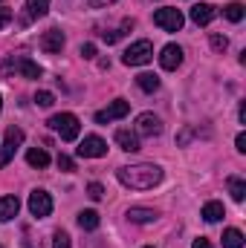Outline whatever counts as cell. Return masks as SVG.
I'll use <instances>...</instances> for the list:
<instances>
[{
	"mask_svg": "<svg viewBox=\"0 0 246 248\" xmlns=\"http://www.w3.org/2000/svg\"><path fill=\"white\" fill-rule=\"evenodd\" d=\"M116 179L130 190H151L162 182V168L159 165H127L116 170Z\"/></svg>",
	"mask_w": 246,
	"mask_h": 248,
	"instance_id": "6da1fadb",
	"label": "cell"
},
{
	"mask_svg": "<svg viewBox=\"0 0 246 248\" xmlns=\"http://www.w3.org/2000/svg\"><path fill=\"white\" fill-rule=\"evenodd\" d=\"M47 124L61 136L64 141H75V139H78V133H81V124H78V119H75L72 113H55Z\"/></svg>",
	"mask_w": 246,
	"mask_h": 248,
	"instance_id": "7a4b0ae2",
	"label": "cell"
},
{
	"mask_svg": "<svg viewBox=\"0 0 246 248\" xmlns=\"http://www.w3.org/2000/svg\"><path fill=\"white\" fill-rule=\"evenodd\" d=\"M151 58H154V46H151V41H136V44H130V46L124 49L122 63L124 66H145Z\"/></svg>",
	"mask_w": 246,
	"mask_h": 248,
	"instance_id": "3957f363",
	"label": "cell"
},
{
	"mask_svg": "<svg viewBox=\"0 0 246 248\" xmlns=\"http://www.w3.org/2000/svg\"><path fill=\"white\" fill-rule=\"evenodd\" d=\"M154 23H157L159 29H165V32H180L183 23H185V17H183L180 9L165 6V9H157V12H154Z\"/></svg>",
	"mask_w": 246,
	"mask_h": 248,
	"instance_id": "277c9868",
	"label": "cell"
},
{
	"mask_svg": "<svg viewBox=\"0 0 246 248\" xmlns=\"http://www.w3.org/2000/svg\"><path fill=\"white\" fill-rule=\"evenodd\" d=\"M20 144H23V130L20 127H9L6 139H3V147H0V168H6L15 159V153H18Z\"/></svg>",
	"mask_w": 246,
	"mask_h": 248,
	"instance_id": "5b68a950",
	"label": "cell"
},
{
	"mask_svg": "<svg viewBox=\"0 0 246 248\" xmlns=\"http://www.w3.org/2000/svg\"><path fill=\"white\" fill-rule=\"evenodd\" d=\"M6 72H18V75H23V78H29V81H38V78L44 75V69H41L35 61H29L26 55L9 58V61H6Z\"/></svg>",
	"mask_w": 246,
	"mask_h": 248,
	"instance_id": "8992f818",
	"label": "cell"
},
{
	"mask_svg": "<svg viewBox=\"0 0 246 248\" xmlns=\"http://www.w3.org/2000/svg\"><path fill=\"white\" fill-rule=\"evenodd\" d=\"M29 214L35 217V219H47L50 214H53V196L47 193V190H32L29 193Z\"/></svg>",
	"mask_w": 246,
	"mask_h": 248,
	"instance_id": "52a82bcc",
	"label": "cell"
},
{
	"mask_svg": "<svg viewBox=\"0 0 246 248\" xmlns=\"http://www.w3.org/2000/svg\"><path fill=\"white\" fill-rule=\"evenodd\" d=\"M78 156L81 159H102V156H107V141L102 136H84V141L78 144Z\"/></svg>",
	"mask_w": 246,
	"mask_h": 248,
	"instance_id": "ba28073f",
	"label": "cell"
},
{
	"mask_svg": "<svg viewBox=\"0 0 246 248\" xmlns=\"http://www.w3.org/2000/svg\"><path fill=\"white\" fill-rule=\"evenodd\" d=\"M127 113H130V104L124 98H116L107 110H99L96 113V124H107V122H116V119H124Z\"/></svg>",
	"mask_w": 246,
	"mask_h": 248,
	"instance_id": "9c48e42d",
	"label": "cell"
},
{
	"mask_svg": "<svg viewBox=\"0 0 246 248\" xmlns=\"http://www.w3.org/2000/svg\"><path fill=\"white\" fill-rule=\"evenodd\" d=\"M162 133V122L154 116V113H142V116H136V136H148V139H154V136H159Z\"/></svg>",
	"mask_w": 246,
	"mask_h": 248,
	"instance_id": "30bf717a",
	"label": "cell"
},
{
	"mask_svg": "<svg viewBox=\"0 0 246 248\" xmlns=\"http://www.w3.org/2000/svg\"><path fill=\"white\" fill-rule=\"evenodd\" d=\"M38 44H41V49H44L47 55H58L64 49V32L61 29H47Z\"/></svg>",
	"mask_w": 246,
	"mask_h": 248,
	"instance_id": "8fae6325",
	"label": "cell"
},
{
	"mask_svg": "<svg viewBox=\"0 0 246 248\" xmlns=\"http://www.w3.org/2000/svg\"><path fill=\"white\" fill-rule=\"evenodd\" d=\"M214 17H217V9H214L211 3H194V6H191V20H194L197 26H209Z\"/></svg>",
	"mask_w": 246,
	"mask_h": 248,
	"instance_id": "7c38bea8",
	"label": "cell"
},
{
	"mask_svg": "<svg viewBox=\"0 0 246 248\" xmlns=\"http://www.w3.org/2000/svg\"><path fill=\"white\" fill-rule=\"evenodd\" d=\"M159 63H162V69H177L180 63H183V49L177 46V44H168V46H162V52H159Z\"/></svg>",
	"mask_w": 246,
	"mask_h": 248,
	"instance_id": "4fadbf2b",
	"label": "cell"
},
{
	"mask_svg": "<svg viewBox=\"0 0 246 248\" xmlns=\"http://www.w3.org/2000/svg\"><path fill=\"white\" fill-rule=\"evenodd\" d=\"M20 211V199L18 196H0V222H12Z\"/></svg>",
	"mask_w": 246,
	"mask_h": 248,
	"instance_id": "5bb4252c",
	"label": "cell"
},
{
	"mask_svg": "<svg viewBox=\"0 0 246 248\" xmlns=\"http://www.w3.org/2000/svg\"><path fill=\"white\" fill-rule=\"evenodd\" d=\"M116 144L127 153H136L139 150V136L133 130H116Z\"/></svg>",
	"mask_w": 246,
	"mask_h": 248,
	"instance_id": "9a60e30c",
	"label": "cell"
},
{
	"mask_svg": "<svg viewBox=\"0 0 246 248\" xmlns=\"http://www.w3.org/2000/svg\"><path fill=\"white\" fill-rule=\"evenodd\" d=\"M127 219L136 222V225H148V222L157 219V211H154V208H130V211H127Z\"/></svg>",
	"mask_w": 246,
	"mask_h": 248,
	"instance_id": "2e32d148",
	"label": "cell"
},
{
	"mask_svg": "<svg viewBox=\"0 0 246 248\" xmlns=\"http://www.w3.org/2000/svg\"><path fill=\"white\" fill-rule=\"evenodd\" d=\"M136 87L142 93H157L159 90V78L154 72H142V75H136Z\"/></svg>",
	"mask_w": 246,
	"mask_h": 248,
	"instance_id": "e0dca14e",
	"label": "cell"
},
{
	"mask_svg": "<svg viewBox=\"0 0 246 248\" xmlns=\"http://www.w3.org/2000/svg\"><path fill=\"white\" fill-rule=\"evenodd\" d=\"M26 162H29L32 168H47V165H50V153H47L44 147H32V150L26 153Z\"/></svg>",
	"mask_w": 246,
	"mask_h": 248,
	"instance_id": "ac0fdd59",
	"label": "cell"
},
{
	"mask_svg": "<svg viewBox=\"0 0 246 248\" xmlns=\"http://www.w3.org/2000/svg\"><path fill=\"white\" fill-rule=\"evenodd\" d=\"M223 217H226V211H223L220 202H206V205H203V219H206V222H217V219H223Z\"/></svg>",
	"mask_w": 246,
	"mask_h": 248,
	"instance_id": "d6986e66",
	"label": "cell"
},
{
	"mask_svg": "<svg viewBox=\"0 0 246 248\" xmlns=\"http://www.w3.org/2000/svg\"><path fill=\"white\" fill-rule=\"evenodd\" d=\"M226 185H229V193H232V199H235V202H244V199H246V182L241 179V176H229V182H226Z\"/></svg>",
	"mask_w": 246,
	"mask_h": 248,
	"instance_id": "ffe728a7",
	"label": "cell"
},
{
	"mask_svg": "<svg viewBox=\"0 0 246 248\" xmlns=\"http://www.w3.org/2000/svg\"><path fill=\"white\" fill-rule=\"evenodd\" d=\"M223 248H244V234L238 228H226L223 231Z\"/></svg>",
	"mask_w": 246,
	"mask_h": 248,
	"instance_id": "44dd1931",
	"label": "cell"
},
{
	"mask_svg": "<svg viewBox=\"0 0 246 248\" xmlns=\"http://www.w3.org/2000/svg\"><path fill=\"white\" fill-rule=\"evenodd\" d=\"M78 225H81L84 231H96V228H99V214H96V211H81V214H78Z\"/></svg>",
	"mask_w": 246,
	"mask_h": 248,
	"instance_id": "7402d4cb",
	"label": "cell"
},
{
	"mask_svg": "<svg viewBox=\"0 0 246 248\" xmlns=\"http://www.w3.org/2000/svg\"><path fill=\"white\" fill-rule=\"evenodd\" d=\"M26 9H29V17H44L50 12V0H26Z\"/></svg>",
	"mask_w": 246,
	"mask_h": 248,
	"instance_id": "603a6c76",
	"label": "cell"
},
{
	"mask_svg": "<svg viewBox=\"0 0 246 248\" xmlns=\"http://www.w3.org/2000/svg\"><path fill=\"white\" fill-rule=\"evenodd\" d=\"M223 15H226V20H232V23H238V20H244V3H229L226 9H223Z\"/></svg>",
	"mask_w": 246,
	"mask_h": 248,
	"instance_id": "cb8c5ba5",
	"label": "cell"
},
{
	"mask_svg": "<svg viewBox=\"0 0 246 248\" xmlns=\"http://www.w3.org/2000/svg\"><path fill=\"white\" fill-rule=\"evenodd\" d=\"M35 104H38V107H53V104H55V95H53L50 90H38V93H35Z\"/></svg>",
	"mask_w": 246,
	"mask_h": 248,
	"instance_id": "d4e9b609",
	"label": "cell"
},
{
	"mask_svg": "<svg viewBox=\"0 0 246 248\" xmlns=\"http://www.w3.org/2000/svg\"><path fill=\"white\" fill-rule=\"evenodd\" d=\"M53 248H72L70 234H67V231H55V237H53Z\"/></svg>",
	"mask_w": 246,
	"mask_h": 248,
	"instance_id": "484cf974",
	"label": "cell"
},
{
	"mask_svg": "<svg viewBox=\"0 0 246 248\" xmlns=\"http://www.w3.org/2000/svg\"><path fill=\"white\" fill-rule=\"evenodd\" d=\"M226 46H229V41L223 35H211V49L214 52H226Z\"/></svg>",
	"mask_w": 246,
	"mask_h": 248,
	"instance_id": "4316f807",
	"label": "cell"
},
{
	"mask_svg": "<svg viewBox=\"0 0 246 248\" xmlns=\"http://www.w3.org/2000/svg\"><path fill=\"white\" fill-rule=\"evenodd\" d=\"M87 196H90V199H102V196H105V187L99 185V182H90V185H87Z\"/></svg>",
	"mask_w": 246,
	"mask_h": 248,
	"instance_id": "83f0119b",
	"label": "cell"
},
{
	"mask_svg": "<svg viewBox=\"0 0 246 248\" xmlns=\"http://www.w3.org/2000/svg\"><path fill=\"white\" fill-rule=\"evenodd\" d=\"M58 168H61V170H67V173H70V170H75V162H72V159H70L67 153H61V156H58Z\"/></svg>",
	"mask_w": 246,
	"mask_h": 248,
	"instance_id": "f1b7e54d",
	"label": "cell"
},
{
	"mask_svg": "<svg viewBox=\"0 0 246 248\" xmlns=\"http://www.w3.org/2000/svg\"><path fill=\"white\" fill-rule=\"evenodd\" d=\"M119 38H122V32H113V29H107V32H102V41H105V44H116Z\"/></svg>",
	"mask_w": 246,
	"mask_h": 248,
	"instance_id": "f546056e",
	"label": "cell"
},
{
	"mask_svg": "<svg viewBox=\"0 0 246 248\" xmlns=\"http://www.w3.org/2000/svg\"><path fill=\"white\" fill-rule=\"evenodd\" d=\"M81 58L93 61V58H96V44H84V46H81Z\"/></svg>",
	"mask_w": 246,
	"mask_h": 248,
	"instance_id": "4dcf8cb0",
	"label": "cell"
},
{
	"mask_svg": "<svg viewBox=\"0 0 246 248\" xmlns=\"http://www.w3.org/2000/svg\"><path fill=\"white\" fill-rule=\"evenodd\" d=\"M12 23V9H0V29Z\"/></svg>",
	"mask_w": 246,
	"mask_h": 248,
	"instance_id": "1f68e13d",
	"label": "cell"
},
{
	"mask_svg": "<svg viewBox=\"0 0 246 248\" xmlns=\"http://www.w3.org/2000/svg\"><path fill=\"white\" fill-rule=\"evenodd\" d=\"M110 3H116V0H87L90 9H105V6H110Z\"/></svg>",
	"mask_w": 246,
	"mask_h": 248,
	"instance_id": "d6a6232c",
	"label": "cell"
},
{
	"mask_svg": "<svg viewBox=\"0 0 246 248\" xmlns=\"http://www.w3.org/2000/svg\"><path fill=\"white\" fill-rule=\"evenodd\" d=\"M235 144H238V150H241V153H246V133H238Z\"/></svg>",
	"mask_w": 246,
	"mask_h": 248,
	"instance_id": "836d02e7",
	"label": "cell"
},
{
	"mask_svg": "<svg viewBox=\"0 0 246 248\" xmlns=\"http://www.w3.org/2000/svg\"><path fill=\"white\" fill-rule=\"evenodd\" d=\"M191 248H211V243H209L206 237H197V240H194V246H191Z\"/></svg>",
	"mask_w": 246,
	"mask_h": 248,
	"instance_id": "e575fe53",
	"label": "cell"
},
{
	"mask_svg": "<svg viewBox=\"0 0 246 248\" xmlns=\"http://www.w3.org/2000/svg\"><path fill=\"white\" fill-rule=\"evenodd\" d=\"M0 110H3V98H0Z\"/></svg>",
	"mask_w": 246,
	"mask_h": 248,
	"instance_id": "d590c367",
	"label": "cell"
},
{
	"mask_svg": "<svg viewBox=\"0 0 246 248\" xmlns=\"http://www.w3.org/2000/svg\"><path fill=\"white\" fill-rule=\"evenodd\" d=\"M145 248H154V246H145Z\"/></svg>",
	"mask_w": 246,
	"mask_h": 248,
	"instance_id": "8d00e7d4",
	"label": "cell"
},
{
	"mask_svg": "<svg viewBox=\"0 0 246 248\" xmlns=\"http://www.w3.org/2000/svg\"><path fill=\"white\" fill-rule=\"evenodd\" d=\"M0 3H3V0H0Z\"/></svg>",
	"mask_w": 246,
	"mask_h": 248,
	"instance_id": "74e56055",
	"label": "cell"
},
{
	"mask_svg": "<svg viewBox=\"0 0 246 248\" xmlns=\"http://www.w3.org/2000/svg\"><path fill=\"white\" fill-rule=\"evenodd\" d=\"M0 248H3V246H0Z\"/></svg>",
	"mask_w": 246,
	"mask_h": 248,
	"instance_id": "f35d334b",
	"label": "cell"
}]
</instances>
